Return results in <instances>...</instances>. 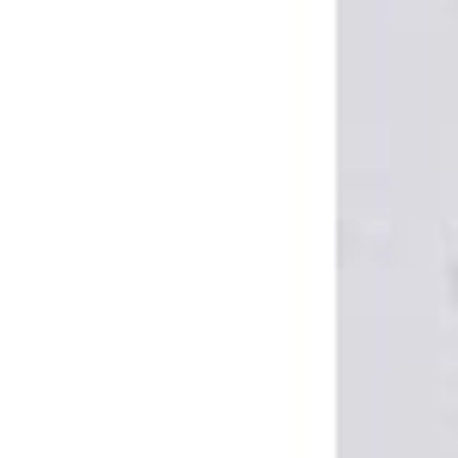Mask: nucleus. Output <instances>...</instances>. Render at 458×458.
<instances>
[]
</instances>
